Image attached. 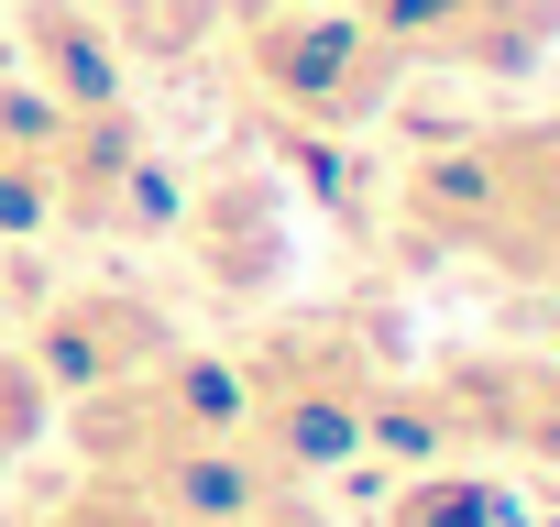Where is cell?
<instances>
[{"label": "cell", "mask_w": 560, "mask_h": 527, "mask_svg": "<svg viewBox=\"0 0 560 527\" xmlns=\"http://www.w3.org/2000/svg\"><path fill=\"white\" fill-rule=\"evenodd\" d=\"M56 231V99L0 89V242Z\"/></svg>", "instance_id": "obj_7"}, {"label": "cell", "mask_w": 560, "mask_h": 527, "mask_svg": "<svg viewBox=\"0 0 560 527\" xmlns=\"http://www.w3.org/2000/svg\"><path fill=\"white\" fill-rule=\"evenodd\" d=\"M242 67H253V89H264L275 110H298V121H319V132L363 121V110L407 78V67L363 34V12H308V0L253 12V23H242Z\"/></svg>", "instance_id": "obj_3"}, {"label": "cell", "mask_w": 560, "mask_h": 527, "mask_svg": "<svg viewBox=\"0 0 560 527\" xmlns=\"http://www.w3.org/2000/svg\"><path fill=\"white\" fill-rule=\"evenodd\" d=\"M154 352H176V330H165V308L143 286H67L23 363L45 374V396H100V385L143 374Z\"/></svg>", "instance_id": "obj_6"}, {"label": "cell", "mask_w": 560, "mask_h": 527, "mask_svg": "<svg viewBox=\"0 0 560 527\" xmlns=\"http://www.w3.org/2000/svg\"><path fill=\"white\" fill-rule=\"evenodd\" d=\"M231 374H242V440L287 472V483L352 461L374 440L385 385H396L385 352L352 319H287V330H264L253 352H231Z\"/></svg>", "instance_id": "obj_2"}, {"label": "cell", "mask_w": 560, "mask_h": 527, "mask_svg": "<svg viewBox=\"0 0 560 527\" xmlns=\"http://www.w3.org/2000/svg\"><path fill=\"white\" fill-rule=\"evenodd\" d=\"M23 45H34V89L56 99V110H89V99H121V45L78 12V0H34L23 12Z\"/></svg>", "instance_id": "obj_8"}, {"label": "cell", "mask_w": 560, "mask_h": 527, "mask_svg": "<svg viewBox=\"0 0 560 527\" xmlns=\"http://www.w3.org/2000/svg\"><path fill=\"white\" fill-rule=\"evenodd\" d=\"M231 527H330V516H319V505H298V483H287V494H264L253 516H231Z\"/></svg>", "instance_id": "obj_12"}, {"label": "cell", "mask_w": 560, "mask_h": 527, "mask_svg": "<svg viewBox=\"0 0 560 527\" xmlns=\"http://www.w3.org/2000/svg\"><path fill=\"white\" fill-rule=\"evenodd\" d=\"M385 418H418L429 440H451V450H527V461H560V363H538V352H472V363H451V374H429L418 396H396L385 385Z\"/></svg>", "instance_id": "obj_4"}, {"label": "cell", "mask_w": 560, "mask_h": 527, "mask_svg": "<svg viewBox=\"0 0 560 527\" xmlns=\"http://www.w3.org/2000/svg\"><path fill=\"white\" fill-rule=\"evenodd\" d=\"M396 220L440 264H483L505 286H560V110L440 143L429 165H407Z\"/></svg>", "instance_id": "obj_1"}, {"label": "cell", "mask_w": 560, "mask_h": 527, "mask_svg": "<svg viewBox=\"0 0 560 527\" xmlns=\"http://www.w3.org/2000/svg\"><path fill=\"white\" fill-rule=\"evenodd\" d=\"M483 23H494V34H505V56L527 67V56L560 34V0H483Z\"/></svg>", "instance_id": "obj_11"}, {"label": "cell", "mask_w": 560, "mask_h": 527, "mask_svg": "<svg viewBox=\"0 0 560 527\" xmlns=\"http://www.w3.org/2000/svg\"><path fill=\"white\" fill-rule=\"evenodd\" d=\"M396 527H516V505H505V483H483V472H429V483H407Z\"/></svg>", "instance_id": "obj_9"}, {"label": "cell", "mask_w": 560, "mask_h": 527, "mask_svg": "<svg viewBox=\"0 0 560 527\" xmlns=\"http://www.w3.org/2000/svg\"><path fill=\"white\" fill-rule=\"evenodd\" d=\"M45 418H56V396H45V374L23 363V352H0V472H12L34 440H45Z\"/></svg>", "instance_id": "obj_10"}, {"label": "cell", "mask_w": 560, "mask_h": 527, "mask_svg": "<svg viewBox=\"0 0 560 527\" xmlns=\"http://www.w3.org/2000/svg\"><path fill=\"white\" fill-rule=\"evenodd\" d=\"M165 220V165L132 121V99H89V110H56V231H89V242H132Z\"/></svg>", "instance_id": "obj_5"}]
</instances>
